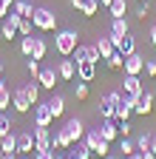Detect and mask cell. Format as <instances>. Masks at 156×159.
Instances as JSON below:
<instances>
[{
    "label": "cell",
    "mask_w": 156,
    "mask_h": 159,
    "mask_svg": "<svg viewBox=\"0 0 156 159\" xmlns=\"http://www.w3.org/2000/svg\"><path fill=\"white\" fill-rule=\"evenodd\" d=\"M142 71H145V57H139V54H131V57H125L122 74H142Z\"/></svg>",
    "instance_id": "obj_11"
},
{
    "label": "cell",
    "mask_w": 156,
    "mask_h": 159,
    "mask_svg": "<svg viewBox=\"0 0 156 159\" xmlns=\"http://www.w3.org/2000/svg\"><path fill=\"white\" fill-rule=\"evenodd\" d=\"M105 159H116V156H111V153H108V156H105Z\"/></svg>",
    "instance_id": "obj_53"
},
{
    "label": "cell",
    "mask_w": 156,
    "mask_h": 159,
    "mask_svg": "<svg viewBox=\"0 0 156 159\" xmlns=\"http://www.w3.org/2000/svg\"><path fill=\"white\" fill-rule=\"evenodd\" d=\"M57 80H60V74H57V68H51V66H43L40 74H37V83H40V88H46V91H54Z\"/></svg>",
    "instance_id": "obj_7"
},
{
    "label": "cell",
    "mask_w": 156,
    "mask_h": 159,
    "mask_svg": "<svg viewBox=\"0 0 156 159\" xmlns=\"http://www.w3.org/2000/svg\"><path fill=\"white\" fill-rule=\"evenodd\" d=\"M94 77H96V63H94V60L77 63V80H82V83H94Z\"/></svg>",
    "instance_id": "obj_10"
},
{
    "label": "cell",
    "mask_w": 156,
    "mask_h": 159,
    "mask_svg": "<svg viewBox=\"0 0 156 159\" xmlns=\"http://www.w3.org/2000/svg\"><path fill=\"white\" fill-rule=\"evenodd\" d=\"M71 148H74V145H71ZM68 156H77V159H91V148L77 142V148H74V151H68Z\"/></svg>",
    "instance_id": "obj_31"
},
{
    "label": "cell",
    "mask_w": 156,
    "mask_h": 159,
    "mask_svg": "<svg viewBox=\"0 0 156 159\" xmlns=\"http://www.w3.org/2000/svg\"><path fill=\"white\" fill-rule=\"evenodd\" d=\"M31 134H34V153H37V151H54V148H51L54 136H51V131H48V128L34 125V128H31Z\"/></svg>",
    "instance_id": "obj_3"
},
{
    "label": "cell",
    "mask_w": 156,
    "mask_h": 159,
    "mask_svg": "<svg viewBox=\"0 0 156 159\" xmlns=\"http://www.w3.org/2000/svg\"><path fill=\"white\" fill-rule=\"evenodd\" d=\"M125 159H142V153L136 151V153H131V156H125Z\"/></svg>",
    "instance_id": "obj_48"
},
{
    "label": "cell",
    "mask_w": 156,
    "mask_h": 159,
    "mask_svg": "<svg viewBox=\"0 0 156 159\" xmlns=\"http://www.w3.org/2000/svg\"><path fill=\"white\" fill-rule=\"evenodd\" d=\"M23 94L29 97V102H31V105H37V102H40V83H37V80L26 83V85H23Z\"/></svg>",
    "instance_id": "obj_21"
},
{
    "label": "cell",
    "mask_w": 156,
    "mask_h": 159,
    "mask_svg": "<svg viewBox=\"0 0 156 159\" xmlns=\"http://www.w3.org/2000/svg\"><path fill=\"white\" fill-rule=\"evenodd\" d=\"M11 108L17 111V114H29L34 105L29 102V97L23 94V88H17V91H11Z\"/></svg>",
    "instance_id": "obj_9"
},
{
    "label": "cell",
    "mask_w": 156,
    "mask_h": 159,
    "mask_svg": "<svg viewBox=\"0 0 156 159\" xmlns=\"http://www.w3.org/2000/svg\"><path fill=\"white\" fill-rule=\"evenodd\" d=\"M31 23L37 31H54L57 29V14L51 9H43V6H37L34 14H31Z\"/></svg>",
    "instance_id": "obj_2"
},
{
    "label": "cell",
    "mask_w": 156,
    "mask_h": 159,
    "mask_svg": "<svg viewBox=\"0 0 156 159\" xmlns=\"http://www.w3.org/2000/svg\"><path fill=\"white\" fill-rule=\"evenodd\" d=\"M71 60L74 63H85V60H94V63H100V51H96V46H88V43H80L74 48V54H71Z\"/></svg>",
    "instance_id": "obj_4"
},
{
    "label": "cell",
    "mask_w": 156,
    "mask_h": 159,
    "mask_svg": "<svg viewBox=\"0 0 156 159\" xmlns=\"http://www.w3.org/2000/svg\"><path fill=\"white\" fill-rule=\"evenodd\" d=\"M77 37H80V34H77L74 29L57 31V34H54V48H57V54H60V57H71L74 48L80 46V40H77Z\"/></svg>",
    "instance_id": "obj_1"
},
{
    "label": "cell",
    "mask_w": 156,
    "mask_h": 159,
    "mask_svg": "<svg viewBox=\"0 0 156 159\" xmlns=\"http://www.w3.org/2000/svg\"><path fill=\"white\" fill-rule=\"evenodd\" d=\"M11 128H14V125H11V116L0 111V139H3L6 134H11Z\"/></svg>",
    "instance_id": "obj_32"
},
{
    "label": "cell",
    "mask_w": 156,
    "mask_h": 159,
    "mask_svg": "<svg viewBox=\"0 0 156 159\" xmlns=\"http://www.w3.org/2000/svg\"><path fill=\"white\" fill-rule=\"evenodd\" d=\"M142 91H145V83L139 80V74H125V80H122V94L142 97Z\"/></svg>",
    "instance_id": "obj_6"
},
{
    "label": "cell",
    "mask_w": 156,
    "mask_h": 159,
    "mask_svg": "<svg viewBox=\"0 0 156 159\" xmlns=\"http://www.w3.org/2000/svg\"><path fill=\"white\" fill-rule=\"evenodd\" d=\"M111 37H114V46H116V51H119L122 57L136 54V40L131 37V31H128V34H122V37H119V34H111Z\"/></svg>",
    "instance_id": "obj_5"
},
{
    "label": "cell",
    "mask_w": 156,
    "mask_h": 159,
    "mask_svg": "<svg viewBox=\"0 0 156 159\" xmlns=\"http://www.w3.org/2000/svg\"><path fill=\"white\" fill-rule=\"evenodd\" d=\"M48 54V46H46V40L43 37H34V48H31V57L34 60H46Z\"/></svg>",
    "instance_id": "obj_24"
},
{
    "label": "cell",
    "mask_w": 156,
    "mask_h": 159,
    "mask_svg": "<svg viewBox=\"0 0 156 159\" xmlns=\"http://www.w3.org/2000/svg\"><path fill=\"white\" fill-rule=\"evenodd\" d=\"M150 111H153V91H148V88H145V91H142V97H139V105L133 108V114L148 116Z\"/></svg>",
    "instance_id": "obj_14"
},
{
    "label": "cell",
    "mask_w": 156,
    "mask_h": 159,
    "mask_svg": "<svg viewBox=\"0 0 156 159\" xmlns=\"http://www.w3.org/2000/svg\"><path fill=\"white\" fill-rule=\"evenodd\" d=\"M150 142H153V134H139V136H136V151H139V153H145V151H150Z\"/></svg>",
    "instance_id": "obj_29"
},
{
    "label": "cell",
    "mask_w": 156,
    "mask_h": 159,
    "mask_svg": "<svg viewBox=\"0 0 156 159\" xmlns=\"http://www.w3.org/2000/svg\"><path fill=\"white\" fill-rule=\"evenodd\" d=\"M68 159H77V156H68Z\"/></svg>",
    "instance_id": "obj_54"
},
{
    "label": "cell",
    "mask_w": 156,
    "mask_h": 159,
    "mask_svg": "<svg viewBox=\"0 0 156 159\" xmlns=\"http://www.w3.org/2000/svg\"><path fill=\"white\" fill-rule=\"evenodd\" d=\"M111 3H114V0H100V6H105V9H108Z\"/></svg>",
    "instance_id": "obj_49"
},
{
    "label": "cell",
    "mask_w": 156,
    "mask_h": 159,
    "mask_svg": "<svg viewBox=\"0 0 156 159\" xmlns=\"http://www.w3.org/2000/svg\"><path fill=\"white\" fill-rule=\"evenodd\" d=\"M74 97H77V99H88V83H82V80H80L77 88H74Z\"/></svg>",
    "instance_id": "obj_38"
},
{
    "label": "cell",
    "mask_w": 156,
    "mask_h": 159,
    "mask_svg": "<svg viewBox=\"0 0 156 159\" xmlns=\"http://www.w3.org/2000/svg\"><path fill=\"white\" fill-rule=\"evenodd\" d=\"M100 142H102V136H100V131H96V128H91V131L85 134V145L91 148V153H94L96 148H100Z\"/></svg>",
    "instance_id": "obj_28"
},
{
    "label": "cell",
    "mask_w": 156,
    "mask_h": 159,
    "mask_svg": "<svg viewBox=\"0 0 156 159\" xmlns=\"http://www.w3.org/2000/svg\"><path fill=\"white\" fill-rule=\"evenodd\" d=\"M142 159H156V153H153V151H145V153H142Z\"/></svg>",
    "instance_id": "obj_46"
},
{
    "label": "cell",
    "mask_w": 156,
    "mask_h": 159,
    "mask_svg": "<svg viewBox=\"0 0 156 159\" xmlns=\"http://www.w3.org/2000/svg\"><path fill=\"white\" fill-rule=\"evenodd\" d=\"M0 151H3V153H17V134L14 131L0 139Z\"/></svg>",
    "instance_id": "obj_22"
},
{
    "label": "cell",
    "mask_w": 156,
    "mask_h": 159,
    "mask_svg": "<svg viewBox=\"0 0 156 159\" xmlns=\"http://www.w3.org/2000/svg\"><path fill=\"white\" fill-rule=\"evenodd\" d=\"M54 159H68V156H63V153H57V156H54Z\"/></svg>",
    "instance_id": "obj_51"
},
{
    "label": "cell",
    "mask_w": 156,
    "mask_h": 159,
    "mask_svg": "<svg viewBox=\"0 0 156 159\" xmlns=\"http://www.w3.org/2000/svg\"><path fill=\"white\" fill-rule=\"evenodd\" d=\"M48 108H51V116H54V119H60V116L65 114V99H63V94H51Z\"/></svg>",
    "instance_id": "obj_19"
},
{
    "label": "cell",
    "mask_w": 156,
    "mask_h": 159,
    "mask_svg": "<svg viewBox=\"0 0 156 159\" xmlns=\"http://www.w3.org/2000/svg\"><path fill=\"white\" fill-rule=\"evenodd\" d=\"M54 139H57V148H60V151H65V148H71V145H74V139H71V134H68V128H65V125L54 131Z\"/></svg>",
    "instance_id": "obj_20"
},
{
    "label": "cell",
    "mask_w": 156,
    "mask_h": 159,
    "mask_svg": "<svg viewBox=\"0 0 156 159\" xmlns=\"http://www.w3.org/2000/svg\"><path fill=\"white\" fill-rule=\"evenodd\" d=\"M9 105H11V91H0V111H9Z\"/></svg>",
    "instance_id": "obj_40"
},
{
    "label": "cell",
    "mask_w": 156,
    "mask_h": 159,
    "mask_svg": "<svg viewBox=\"0 0 156 159\" xmlns=\"http://www.w3.org/2000/svg\"><path fill=\"white\" fill-rule=\"evenodd\" d=\"M105 66H108L111 71H122V66H125V57H122L119 51H114V54L105 60Z\"/></svg>",
    "instance_id": "obj_27"
},
{
    "label": "cell",
    "mask_w": 156,
    "mask_h": 159,
    "mask_svg": "<svg viewBox=\"0 0 156 159\" xmlns=\"http://www.w3.org/2000/svg\"><path fill=\"white\" fill-rule=\"evenodd\" d=\"M65 128H68V134H71V139H74V145L85 136V125H82V119H77V116H74V119H68Z\"/></svg>",
    "instance_id": "obj_18"
},
{
    "label": "cell",
    "mask_w": 156,
    "mask_h": 159,
    "mask_svg": "<svg viewBox=\"0 0 156 159\" xmlns=\"http://www.w3.org/2000/svg\"><path fill=\"white\" fill-rule=\"evenodd\" d=\"M150 46H156V26L150 29Z\"/></svg>",
    "instance_id": "obj_45"
},
{
    "label": "cell",
    "mask_w": 156,
    "mask_h": 159,
    "mask_svg": "<svg viewBox=\"0 0 156 159\" xmlns=\"http://www.w3.org/2000/svg\"><path fill=\"white\" fill-rule=\"evenodd\" d=\"M34 125H43V128H51V122H54V116H51V108H48V102H37L34 108Z\"/></svg>",
    "instance_id": "obj_8"
},
{
    "label": "cell",
    "mask_w": 156,
    "mask_h": 159,
    "mask_svg": "<svg viewBox=\"0 0 156 159\" xmlns=\"http://www.w3.org/2000/svg\"><path fill=\"white\" fill-rule=\"evenodd\" d=\"M31 29H34V23H31V17H23L20 23H17V34H20V37L31 34Z\"/></svg>",
    "instance_id": "obj_34"
},
{
    "label": "cell",
    "mask_w": 156,
    "mask_h": 159,
    "mask_svg": "<svg viewBox=\"0 0 156 159\" xmlns=\"http://www.w3.org/2000/svg\"><path fill=\"white\" fill-rule=\"evenodd\" d=\"M150 14V3H148V0H139V9H136V17H139V20H145Z\"/></svg>",
    "instance_id": "obj_41"
},
{
    "label": "cell",
    "mask_w": 156,
    "mask_h": 159,
    "mask_svg": "<svg viewBox=\"0 0 156 159\" xmlns=\"http://www.w3.org/2000/svg\"><path fill=\"white\" fill-rule=\"evenodd\" d=\"M57 156V151H37L34 153V159H54Z\"/></svg>",
    "instance_id": "obj_44"
},
{
    "label": "cell",
    "mask_w": 156,
    "mask_h": 159,
    "mask_svg": "<svg viewBox=\"0 0 156 159\" xmlns=\"http://www.w3.org/2000/svg\"><path fill=\"white\" fill-rule=\"evenodd\" d=\"M131 108L125 105V102H119V105H116V122H125V119H131Z\"/></svg>",
    "instance_id": "obj_35"
},
{
    "label": "cell",
    "mask_w": 156,
    "mask_h": 159,
    "mask_svg": "<svg viewBox=\"0 0 156 159\" xmlns=\"http://www.w3.org/2000/svg\"><path fill=\"white\" fill-rule=\"evenodd\" d=\"M150 151L156 153V134H153V142H150Z\"/></svg>",
    "instance_id": "obj_50"
},
{
    "label": "cell",
    "mask_w": 156,
    "mask_h": 159,
    "mask_svg": "<svg viewBox=\"0 0 156 159\" xmlns=\"http://www.w3.org/2000/svg\"><path fill=\"white\" fill-rule=\"evenodd\" d=\"M0 80H3V63H0Z\"/></svg>",
    "instance_id": "obj_52"
},
{
    "label": "cell",
    "mask_w": 156,
    "mask_h": 159,
    "mask_svg": "<svg viewBox=\"0 0 156 159\" xmlns=\"http://www.w3.org/2000/svg\"><path fill=\"white\" fill-rule=\"evenodd\" d=\"M11 9H14L17 14H20V17H31L37 6H31V3H29V0H14V6H11Z\"/></svg>",
    "instance_id": "obj_25"
},
{
    "label": "cell",
    "mask_w": 156,
    "mask_h": 159,
    "mask_svg": "<svg viewBox=\"0 0 156 159\" xmlns=\"http://www.w3.org/2000/svg\"><path fill=\"white\" fill-rule=\"evenodd\" d=\"M119 102H122V99H119ZM119 102H114V99L105 94V97L100 99V116H102V119H116V105H119Z\"/></svg>",
    "instance_id": "obj_15"
},
{
    "label": "cell",
    "mask_w": 156,
    "mask_h": 159,
    "mask_svg": "<svg viewBox=\"0 0 156 159\" xmlns=\"http://www.w3.org/2000/svg\"><path fill=\"white\" fill-rule=\"evenodd\" d=\"M57 74H60V80H65V83H71V80L77 77V63L74 60H60V63H57Z\"/></svg>",
    "instance_id": "obj_13"
},
{
    "label": "cell",
    "mask_w": 156,
    "mask_h": 159,
    "mask_svg": "<svg viewBox=\"0 0 156 159\" xmlns=\"http://www.w3.org/2000/svg\"><path fill=\"white\" fill-rule=\"evenodd\" d=\"M26 68H29L31 80H37V74H40V60H34V57H29V63H26Z\"/></svg>",
    "instance_id": "obj_37"
},
{
    "label": "cell",
    "mask_w": 156,
    "mask_h": 159,
    "mask_svg": "<svg viewBox=\"0 0 156 159\" xmlns=\"http://www.w3.org/2000/svg\"><path fill=\"white\" fill-rule=\"evenodd\" d=\"M131 31V26H128V20L125 17H111V34H128Z\"/></svg>",
    "instance_id": "obj_23"
},
{
    "label": "cell",
    "mask_w": 156,
    "mask_h": 159,
    "mask_svg": "<svg viewBox=\"0 0 156 159\" xmlns=\"http://www.w3.org/2000/svg\"><path fill=\"white\" fill-rule=\"evenodd\" d=\"M94 46H96V51H100V57H102V60H108V57H111V54L116 51V46H114V37H111V34L100 37V40H96Z\"/></svg>",
    "instance_id": "obj_17"
},
{
    "label": "cell",
    "mask_w": 156,
    "mask_h": 159,
    "mask_svg": "<svg viewBox=\"0 0 156 159\" xmlns=\"http://www.w3.org/2000/svg\"><path fill=\"white\" fill-rule=\"evenodd\" d=\"M0 159H17V153H0Z\"/></svg>",
    "instance_id": "obj_47"
},
{
    "label": "cell",
    "mask_w": 156,
    "mask_h": 159,
    "mask_svg": "<svg viewBox=\"0 0 156 159\" xmlns=\"http://www.w3.org/2000/svg\"><path fill=\"white\" fill-rule=\"evenodd\" d=\"M108 11H111V17H125V11H128V0H114V3L108 6Z\"/></svg>",
    "instance_id": "obj_30"
},
{
    "label": "cell",
    "mask_w": 156,
    "mask_h": 159,
    "mask_svg": "<svg viewBox=\"0 0 156 159\" xmlns=\"http://www.w3.org/2000/svg\"><path fill=\"white\" fill-rule=\"evenodd\" d=\"M31 151H34V134L20 131L17 134V153H31Z\"/></svg>",
    "instance_id": "obj_16"
},
{
    "label": "cell",
    "mask_w": 156,
    "mask_h": 159,
    "mask_svg": "<svg viewBox=\"0 0 156 159\" xmlns=\"http://www.w3.org/2000/svg\"><path fill=\"white\" fill-rule=\"evenodd\" d=\"M0 37H3V40H9V43H11V40L17 37V29H14L11 23H6V20H3V26H0Z\"/></svg>",
    "instance_id": "obj_33"
},
{
    "label": "cell",
    "mask_w": 156,
    "mask_h": 159,
    "mask_svg": "<svg viewBox=\"0 0 156 159\" xmlns=\"http://www.w3.org/2000/svg\"><path fill=\"white\" fill-rule=\"evenodd\" d=\"M31 48H34V37H31V34H26V37L20 40V51H23L26 57H31Z\"/></svg>",
    "instance_id": "obj_36"
},
{
    "label": "cell",
    "mask_w": 156,
    "mask_h": 159,
    "mask_svg": "<svg viewBox=\"0 0 156 159\" xmlns=\"http://www.w3.org/2000/svg\"><path fill=\"white\" fill-rule=\"evenodd\" d=\"M96 11H100V0H82V6H80L82 17H94Z\"/></svg>",
    "instance_id": "obj_26"
},
{
    "label": "cell",
    "mask_w": 156,
    "mask_h": 159,
    "mask_svg": "<svg viewBox=\"0 0 156 159\" xmlns=\"http://www.w3.org/2000/svg\"><path fill=\"white\" fill-rule=\"evenodd\" d=\"M145 74H148L150 80L156 77V60H145Z\"/></svg>",
    "instance_id": "obj_43"
},
{
    "label": "cell",
    "mask_w": 156,
    "mask_h": 159,
    "mask_svg": "<svg viewBox=\"0 0 156 159\" xmlns=\"http://www.w3.org/2000/svg\"><path fill=\"white\" fill-rule=\"evenodd\" d=\"M96 131H100V136L105 139V142H114V139H119V128H116L114 119H102Z\"/></svg>",
    "instance_id": "obj_12"
},
{
    "label": "cell",
    "mask_w": 156,
    "mask_h": 159,
    "mask_svg": "<svg viewBox=\"0 0 156 159\" xmlns=\"http://www.w3.org/2000/svg\"><path fill=\"white\" fill-rule=\"evenodd\" d=\"M136 153V142H131V139H122V156H131Z\"/></svg>",
    "instance_id": "obj_42"
},
{
    "label": "cell",
    "mask_w": 156,
    "mask_h": 159,
    "mask_svg": "<svg viewBox=\"0 0 156 159\" xmlns=\"http://www.w3.org/2000/svg\"><path fill=\"white\" fill-rule=\"evenodd\" d=\"M116 128H119V139H128L131 131H133V125L128 122V119H125V122H116Z\"/></svg>",
    "instance_id": "obj_39"
}]
</instances>
